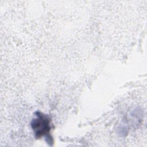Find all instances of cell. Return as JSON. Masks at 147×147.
Returning a JSON list of instances; mask_svg holds the SVG:
<instances>
[{
    "label": "cell",
    "mask_w": 147,
    "mask_h": 147,
    "mask_svg": "<svg viewBox=\"0 0 147 147\" xmlns=\"http://www.w3.org/2000/svg\"><path fill=\"white\" fill-rule=\"evenodd\" d=\"M36 117L34 118L31 123L34 134L36 137L39 138L47 134L50 130V119L41 113L37 112Z\"/></svg>",
    "instance_id": "cell-1"
}]
</instances>
